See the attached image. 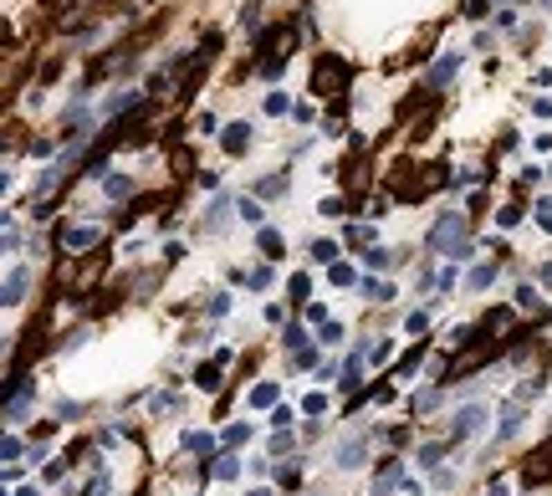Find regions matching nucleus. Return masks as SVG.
I'll use <instances>...</instances> for the list:
<instances>
[{"label": "nucleus", "instance_id": "obj_21", "mask_svg": "<svg viewBox=\"0 0 552 496\" xmlns=\"http://www.w3.org/2000/svg\"><path fill=\"white\" fill-rule=\"evenodd\" d=\"M16 496H36V486H21V491H16Z\"/></svg>", "mask_w": 552, "mask_h": 496}, {"label": "nucleus", "instance_id": "obj_18", "mask_svg": "<svg viewBox=\"0 0 552 496\" xmlns=\"http://www.w3.org/2000/svg\"><path fill=\"white\" fill-rule=\"evenodd\" d=\"M496 220H502V226H517L522 210H517V205H506V210H496Z\"/></svg>", "mask_w": 552, "mask_h": 496}, {"label": "nucleus", "instance_id": "obj_4", "mask_svg": "<svg viewBox=\"0 0 552 496\" xmlns=\"http://www.w3.org/2000/svg\"><path fill=\"white\" fill-rule=\"evenodd\" d=\"M481 420H486V410H481V404L460 410V414H455V435H470V430H481Z\"/></svg>", "mask_w": 552, "mask_h": 496}, {"label": "nucleus", "instance_id": "obj_20", "mask_svg": "<svg viewBox=\"0 0 552 496\" xmlns=\"http://www.w3.org/2000/svg\"><path fill=\"white\" fill-rule=\"evenodd\" d=\"M266 113H286V98L282 93H266Z\"/></svg>", "mask_w": 552, "mask_h": 496}, {"label": "nucleus", "instance_id": "obj_14", "mask_svg": "<svg viewBox=\"0 0 552 496\" xmlns=\"http://www.w3.org/2000/svg\"><path fill=\"white\" fill-rule=\"evenodd\" d=\"M389 261H394V251H384V246H374V251H368V266H374V271H384Z\"/></svg>", "mask_w": 552, "mask_h": 496}, {"label": "nucleus", "instance_id": "obj_19", "mask_svg": "<svg viewBox=\"0 0 552 496\" xmlns=\"http://www.w3.org/2000/svg\"><path fill=\"white\" fill-rule=\"evenodd\" d=\"M108 194H118V200H123V194H128V179H123V174H113V179H108Z\"/></svg>", "mask_w": 552, "mask_h": 496}, {"label": "nucleus", "instance_id": "obj_7", "mask_svg": "<svg viewBox=\"0 0 552 496\" xmlns=\"http://www.w3.org/2000/svg\"><path fill=\"white\" fill-rule=\"evenodd\" d=\"M92 241H98V230H92V226H77V230L62 236V246H72V251H82V246H92Z\"/></svg>", "mask_w": 552, "mask_h": 496}, {"label": "nucleus", "instance_id": "obj_16", "mask_svg": "<svg viewBox=\"0 0 552 496\" xmlns=\"http://www.w3.org/2000/svg\"><path fill=\"white\" fill-rule=\"evenodd\" d=\"M327 277H333V286H353V266H333Z\"/></svg>", "mask_w": 552, "mask_h": 496}, {"label": "nucleus", "instance_id": "obj_10", "mask_svg": "<svg viewBox=\"0 0 552 496\" xmlns=\"http://www.w3.org/2000/svg\"><path fill=\"white\" fill-rule=\"evenodd\" d=\"M256 194H271V200H276V194H286V174H271V179H261V190Z\"/></svg>", "mask_w": 552, "mask_h": 496}, {"label": "nucleus", "instance_id": "obj_9", "mask_svg": "<svg viewBox=\"0 0 552 496\" xmlns=\"http://www.w3.org/2000/svg\"><path fill=\"white\" fill-rule=\"evenodd\" d=\"M26 297V271H10V282H6V307H16Z\"/></svg>", "mask_w": 552, "mask_h": 496}, {"label": "nucleus", "instance_id": "obj_15", "mask_svg": "<svg viewBox=\"0 0 552 496\" xmlns=\"http://www.w3.org/2000/svg\"><path fill=\"white\" fill-rule=\"evenodd\" d=\"M194 384H200V389H220V374L215 369H200V374H194Z\"/></svg>", "mask_w": 552, "mask_h": 496}, {"label": "nucleus", "instance_id": "obj_1", "mask_svg": "<svg viewBox=\"0 0 552 496\" xmlns=\"http://www.w3.org/2000/svg\"><path fill=\"white\" fill-rule=\"evenodd\" d=\"M353 77V67L338 51H322L318 62H312V93H322V98H333V93H343V82Z\"/></svg>", "mask_w": 552, "mask_h": 496}, {"label": "nucleus", "instance_id": "obj_22", "mask_svg": "<svg viewBox=\"0 0 552 496\" xmlns=\"http://www.w3.org/2000/svg\"><path fill=\"white\" fill-rule=\"evenodd\" d=\"M251 496H266V491H251Z\"/></svg>", "mask_w": 552, "mask_h": 496}, {"label": "nucleus", "instance_id": "obj_3", "mask_svg": "<svg viewBox=\"0 0 552 496\" xmlns=\"http://www.w3.org/2000/svg\"><path fill=\"white\" fill-rule=\"evenodd\" d=\"M455 67H460V51H445L435 67H430V87H445V82L455 77Z\"/></svg>", "mask_w": 552, "mask_h": 496}, {"label": "nucleus", "instance_id": "obj_2", "mask_svg": "<svg viewBox=\"0 0 552 496\" xmlns=\"http://www.w3.org/2000/svg\"><path fill=\"white\" fill-rule=\"evenodd\" d=\"M430 251L435 256H466V215H440L430 226Z\"/></svg>", "mask_w": 552, "mask_h": 496}, {"label": "nucleus", "instance_id": "obj_8", "mask_svg": "<svg viewBox=\"0 0 552 496\" xmlns=\"http://www.w3.org/2000/svg\"><path fill=\"white\" fill-rule=\"evenodd\" d=\"M517 425H522V404L511 399V404H506V420H502V430H496V435H502V440H511V435H517Z\"/></svg>", "mask_w": 552, "mask_h": 496}, {"label": "nucleus", "instance_id": "obj_13", "mask_svg": "<svg viewBox=\"0 0 552 496\" xmlns=\"http://www.w3.org/2000/svg\"><path fill=\"white\" fill-rule=\"evenodd\" d=\"M261 251H266V256H282V236H276V230H261Z\"/></svg>", "mask_w": 552, "mask_h": 496}, {"label": "nucleus", "instance_id": "obj_11", "mask_svg": "<svg viewBox=\"0 0 552 496\" xmlns=\"http://www.w3.org/2000/svg\"><path fill=\"white\" fill-rule=\"evenodd\" d=\"M271 399H276V384H256V389H251V404H256V410H266Z\"/></svg>", "mask_w": 552, "mask_h": 496}, {"label": "nucleus", "instance_id": "obj_17", "mask_svg": "<svg viewBox=\"0 0 552 496\" xmlns=\"http://www.w3.org/2000/svg\"><path fill=\"white\" fill-rule=\"evenodd\" d=\"M491 277H496L491 266H476V271H470V286H491Z\"/></svg>", "mask_w": 552, "mask_h": 496}, {"label": "nucleus", "instance_id": "obj_5", "mask_svg": "<svg viewBox=\"0 0 552 496\" xmlns=\"http://www.w3.org/2000/svg\"><path fill=\"white\" fill-rule=\"evenodd\" d=\"M246 143H251V128H246V123H230V128H226V149H230V154H246Z\"/></svg>", "mask_w": 552, "mask_h": 496}, {"label": "nucleus", "instance_id": "obj_6", "mask_svg": "<svg viewBox=\"0 0 552 496\" xmlns=\"http://www.w3.org/2000/svg\"><path fill=\"white\" fill-rule=\"evenodd\" d=\"M363 455H368V446H363V440H353V446L338 450V466H343V471H353V466H363Z\"/></svg>", "mask_w": 552, "mask_h": 496}, {"label": "nucleus", "instance_id": "obj_12", "mask_svg": "<svg viewBox=\"0 0 552 496\" xmlns=\"http://www.w3.org/2000/svg\"><path fill=\"white\" fill-rule=\"evenodd\" d=\"M333 256H338L333 241H318V246H312V261H322V266H333Z\"/></svg>", "mask_w": 552, "mask_h": 496}]
</instances>
